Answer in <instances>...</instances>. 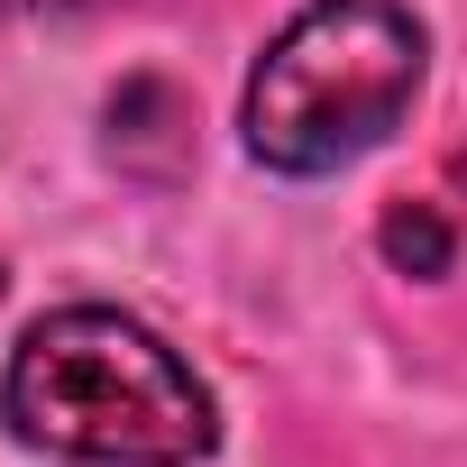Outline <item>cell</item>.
<instances>
[{
  "label": "cell",
  "instance_id": "cell-2",
  "mask_svg": "<svg viewBox=\"0 0 467 467\" xmlns=\"http://www.w3.org/2000/svg\"><path fill=\"white\" fill-rule=\"evenodd\" d=\"M421 92V19L394 0H312L248 74V156L275 174H339L394 138Z\"/></svg>",
  "mask_w": 467,
  "mask_h": 467
},
{
  "label": "cell",
  "instance_id": "cell-1",
  "mask_svg": "<svg viewBox=\"0 0 467 467\" xmlns=\"http://www.w3.org/2000/svg\"><path fill=\"white\" fill-rule=\"evenodd\" d=\"M0 412L19 440L83 467H192L220 440L202 376L110 303L47 312L0 376Z\"/></svg>",
  "mask_w": 467,
  "mask_h": 467
},
{
  "label": "cell",
  "instance_id": "cell-4",
  "mask_svg": "<svg viewBox=\"0 0 467 467\" xmlns=\"http://www.w3.org/2000/svg\"><path fill=\"white\" fill-rule=\"evenodd\" d=\"M0 10H101V0H0Z\"/></svg>",
  "mask_w": 467,
  "mask_h": 467
},
{
  "label": "cell",
  "instance_id": "cell-3",
  "mask_svg": "<svg viewBox=\"0 0 467 467\" xmlns=\"http://www.w3.org/2000/svg\"><path fill=\"white\" fill-rule=\"evenodd\" d=\"M376 248H385V266L394 275H449V220L431 211V202H394L385 211V229H376Z\"/></svg>",
  "mask_w": 467,
  "mask_h": 467
}]
</instances>
